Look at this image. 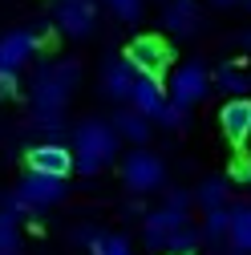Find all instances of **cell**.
<instances>
[{
  "instance_id": "cell-1",
  "label": "cell",
  "mask_w": 251,
  "mask_h": 255,
  "mask_svg": "<svg viewBox=\"0 0 251 255\" xmlns=\"http://www.w3.org/2000/svg\"><path fill=\"white\" fill-rule=\"evenodd\" d=\"M81 65L77 61H49L33 77V118L45 130H61V114H65L73 89H77Z\"/></svg>"
},
{
  "instance_id": "cell-2",
  "label": "cell",
  "mask_w": 251,
  "mask_h": 255,
  "mask_svg": "<svg viewBox=\"0 0 251 255\" xmlns=\"http://www.w3.org/2000/svg\"><path fill=\"white\" fill-rule=\"evenodd\" d=\"M122 150V138L114 134V126L102 118H85L73 130V170L81 174H98L102 166H110Z\"/></svg>"
},
{
  "instance_id": "cell-3",
  "label": "cell",
  "mask_w": 251,
  "mask_h": 255,
  "mask_svg": "<svg viewBox=\"0 0 251 255\" xmlns=\"http://www.w3.org/2000/svg\"><path fill=\"white\" fill-rule=\"evenodd\" d=\"M61 199H65V178H45V174H24L20 186L12 190V195H4L0 203V211H8V215H41L49 207H57Z\"/></svg>"
},
{
  "instance_id": "cell-4",
  "label": "cell",
  "mask_w": 251,
  "mask_h": 255,
  "mask_svg": "<svg viewBox=\"0 0 251 255\" xmlns=\"http://www.w3.org/2000/svg\"><path fill=\"white\" fill-rule=\"evenodd\" d=\"M211 93V73L203 61H186V65H178L170 73V85H166V102L178 106V110H191L199 106L203 98Z\"/></svg>"
},
{
  "instance_id": "cell-5",
  "label": "cell",
  "mask_w": 251,
  "mask_h": 255,
  "mask_svg": "<svg viewBox=\"0 0 251 255\" xmlns=\"http://www.w3.org/2000/svg\"><path fill=\"white\" fill-rule=\"evenodd\" d=\"M122 182L134 190V195H150V190H158L166 182V166L158 154H150L146 146H138L134 154H126L122 162Z\"/></svg>"
},
{
  "instance_id": "cell-6",
  "label": "cell",
  "mask_w": 251,
  "mask_h": 255,
  "mask_svg": "<svg viewBox=\"0 0 251 255\" xmlns=\"http://www.w3.org/2000/svg\"><path fill=\"white\" fill-rule=\"evenodd\" d=\"M126 61H130V69L138 77H162L170 69V45L154 33H142L126 45Z\"/></svg>"
},
{
  "instance_id": "cell-7",
  "label": "cell",
  "mask_w": 251,
  "mask_h": 255,
  "mask_svg": "<svg viewBox=\"0 0 251 255\" xmlns=\"http://www.w3.org/2000/svg\"><path fill=\"white\" fill-rule=\"evenodd\" d=\"M53 20H57V28L65 37L81 41V37H89L98 28V8H93V0H57Z\"/></svg>"
},
{
  "instance_id": "cell-8",
  "label": "cell",
  "mask_w": 251,
  "mask_h": 255,
  "mask_svg": "<svg viewBox=\"0 0 251 255\" xmlns=\"http://www.w3.org/2000/svg\"><path fill=\"white\" fill-rule=\"evenodd\" d=\"M41 49V37L37 33H28V28H12V33L0 37V77L4 73H20L28 61H33V53Z\"/></svg>"
},
{
  "instance_id": "cell-9",
  "label": "cell",
  "mask_w": 251,
  "mask_h": 255,
  "mask_svg": "<svg viewBox=\"0 0 251 255\" xmlns=\"http://www.w3.org/2000/svg\"><path fill=\"white\" fill-rule=\"evenodd\" d=\"M28 174H45V178H69L73 174V150L61 142H41L28 150Z\"/></svg>"
},
{
  "instance_id": "cell-10",
  "label": "cell",
  "mask_w": 251,
  "mask_h": 255,
  "mask_svg": "<svg viewBox=\"0 0 251 255\" xmlns=\"http://www.w3.org/2000/svg\"><path fill=\"white\" fill-rule=\"evenodd\" d=\"M178 227H186V211L158 207V211H150V215L142 219V239H146V247H150V251H162V243H166Z\"/></svg>"
},
{
  "instance_id": "cell-11",
  "label": "cell",
  "mask_w": 251,
  "mask_h": 255,
  "mask_svg": "<svg viewBox=\"0 0 251 255\" xmlns=\"http://www.w3.org/2000/svg\"><path fill=\"white\" fill-rule=\"evenodd\" d=\"M219 126H223V138L231 146H243L251 138V98H231L219 110Z\"/></svg>"
},
{
  "instance_id": "cell-12",
  "label": "cell",
  "mask_w": 251,
  "mask_h": 255,
  "mask_svg": "<svg viewBox=\"0 0 251 255\" xmlns=\"http://www.w3.org/2000/svg\"><path fill=\"white\" fill-rule=\"evenodd\" d=\"M73 243L85 247L89 255H134V247H130L126 235H114V231H102V227H77Z\"/></svg>"
},
{
  "instance_id": "cell-13",
  "label": "cell",
  "mask_w": 251,
  "mask_h": 255,
  "mask_svg": "<svg viewBox=\"0 0 251 255\" xmlns=\"http://www.w3.org/2000/svg\"><path fill=\"white\" fill-rule=\"evenodd\" d=\"M162 106H166V89H162V77H134V89H130V110L154 122Z\"/></svg>"
},
{
  "instance_id": "cell-14",
  "label": "cell",
  "mask_w": 251,
  "mask_h": 255,
  "mask_svg": "<svg viewBox=\"0 0 251 255\" xmlns=\"http://www.w3.org/2000/svg\"><path fill=\"white\" fill-rule=\"evenodd\" d=\"M134 69H130V61L126 57H110L106 65H102V89H106V98L114 102H130V89H134Z\"/></svg>"
},
{
  "instance_id": "cell-15",
  "label": "cell",
  "mask_w": 251,
  "mask_h": 255,
  "mask_svg": "<svg viewBox=\"0 0 251 255\" xmlns=\"http://www.w3.org/2000/svg\"><path fill=\"white\" fill-rule=\"evenodd\" d=\"M162 24H166V33H174V37H195L199 33V4L195 0H166Z\"/></svg>"
},
{
  "instance_id": "cell-16",
  "label": "cell",
  "mask_w": 251,
  "mask_h": 255,
  "mask_svg": "<svg viewBox=\"0 0 251 255\" xmlns=\"http://www.w3.org/2000/svg\"><path fill=\"white\" fill-rule=\"evenodd\" d=\"M110 126H114L118 138L134 142V146H146V142H150V118H142V114H134V110H118Z\"/></svg>"
},
{
  "instance_id": "cell-17",
  "label": "cell",
  "mask_w": 251,
  "mask_h": 255,
  "mask_svg": "<svg viewBox=\"0 0 251 255\" xmlns=\"http://www.w3.org/2000/svg\"><path fill=\"white\" fill-rule=\"evenodd\" d=\"M227 190H231V182H227V178L211 174V178H203V182H199L195 203H199L203 211H223V207H227Z\"/></svg>"
},
{
  "instance_id": "cell-18",
  "label": "cell",
  "mask_w": 251,
  "mask_h": 255,
  "mask_svg": "<svg viewBox=\"0 0 251 255\" xmlns=\"http://www.w3.org/2000/svg\"><path fill=\"white\" fill-rule=\"evenodd\" d=\"M227 243L239 255H251V207H235L227 223Z\"/></svg>"
},
{
  "instance_id": "cell-19",
  "label": "cell",
  "mask_w": 251,
  "mask_h": 255,
  "mask_svg": "<svg viewBox=\"0 0 251 255\" xmlns=\"http://www.w3.org/2000/svg\"><path fill=\"white\" fill-rule=\"evenodd\" d=\"M215 85L227 89L231 98H247V93H251V73H243V69H235V65H223L219 77H215Z\"/></svg>"
},
{
  "instance_id": "cell-20",
  "label": "cell",
  "mask_w": 251,
  "mask_h": 255,
  "mask_svg": "<svg viewBox=\"0 0 251 255\" xmlns=\"http://www.w3.org/2000/svg\"><path fill=\"white\" fill-rule=\"evenodd\" d=\"M199 243H203V235L191 227V223H186V227H178V231L162 243V251H166V255H195V247H199Z\"/></svg>"
},
{
  "instance_id": "cell-21",
  "label": "cell",
  "mask_w": 251,
  "mask_h": 255,
  "mask_svg": "<svg viewBox=\"0 0 251 255\" xmlns=\"http://www.w3.org/2000/svg\"><path fill=\"white\" fill-rule=\"evenodd\" d=\"M227 223H231V211L223 207V211H207V219H203V239L211 243V247H219V243H223L227 239Z\"/></svg>"
},
{
  "instance_id": "cell-22",
  "label": "cell",
  "mask_w": 251,
  "mask_h": 255,
  "mask_svg": "<svg viewBox=\"0 0 251 255\" xmlns=\"http://www.w3.org/2000/svg\"><path fill=\"white\" fill-rule=\"evenodd\" d=\"M0 251H20V223L8 211H0Z\"/></svg>"
},
{
  "instance_id": "cell-23",
  "label": "cell",
  "mask_w": 251,
  "mask_h": 255,
  "mask_svg": "<svg viewBox=\"0 0 251 255\" xmlns=\"http://www.w3.org/2000/svg\"><path fill=\"white\" fill-rule=\"evenodd\" d=\"M106 4H110V8H114V16H118V20H126V24L142 16V0H106Z\"/></svg>"
},
{
  "instance_id": "cell-24",
  "label": "cell",
  "mask_w": 251,
  "mask_h": 255,
  "mask_svg": "<svg viewBox=\"0 0 251 255\" xmlns=\"http://www.w3.org/2000/svg\"><path fill=\"white\" fill-rule=\"evenodd\" d=\"M154 122H158V126H166V130H182V126H186V110H178V106H162L158 110V118H154Z\"/></svg>"
},
{
  "instance_id": "cell-25",
  "label": "cell",
  "mask_w": 251,
  "mask_h": 255,
  "mask_svg": "<svg viewBox=\"0 0 251 255\" xmlns=\"http://www.w3.org/2000/svg\"><path fill=\"white\" fill-rule=\"evenodd\" d=\"M191 203H195V195H191V190H170L162 207H174V211H191Z\"/></svg>"
},
{
  "instance_id": "cell-26",
  "label": "cell",
  "mask_w": 251,
  "mask_h": 255,
  "mask_svg": "<svg viewBox=\"0 0 251 255\" xmlns=\"http://www.w3.org/2000/svg\"><path fill=\"white\" fill-rule=\"evenodd\" d=\"M231 182H251V158H235L231 162Z\"/></svg>"
},
{
  "instance_id": "cell-27",
  "label": "cell",
  "mask_w": 251,
  "mask_h": 255,
  "mask_svg": "<svg viewBox=\"0 0 251 255\" xmlns=\"http://www.w3.org/2000/svg\"><path fill=\"white\" fill-rule=\"evenodd\" d=\"M16 89H20V81H16L12 73H4V77H0V98H16Z\"/></svg>"
},
{
  "instance_id": "cell-28",
  "label": "cell",
  "mask_w": 251,
  "mask_h": 255,
  "mask_svg": "<svg viewBox=\"0 0 251 255\" xmlns=\"http://www.w3.org/2000/svg\"><path fill=\"white\" fill-rule=\"evenodd\" d=\"M211 4H219V8H235V4H243V0H211Z\"/></svg>"
},
{
  "instance_id": "cell-29",
  "label": "cell",
  "mask_w": 251,
  "mask_h": 255,
  "mask_svg": "<svg viewBox=\"0 0 251 255\" xmlns=\"http://www.w3.org/2000/svg\"><path fill=\"white\" fill-rule=\"evenodd\" d=\"M239 45H243V49H251V33H243V37H239Z\"/></svg>"
},
{
  "instance_id": "cell-30",
  "label": "cell",
  "mask_w": 251,
  "mask_h": 255,
  "mask_svg": "<svg viewBox=\"0 0 251 255\" xmlns=\"http://www.w3.org/2000/svg\"><path fill=\"white\" fill-rule=\"evenodd\" d=\"M243 8H247V12H251V0H243Z\"/></svg>"
},
{
  "instance_id": "cell-31",
  "label": "cell",
  "mask_w": 251,
  "mask_h": 255,
  "mask_svg": "<svg viewBox=\"0 0 251 255\" xmlns=\"http://www.w3.org/2000/svg\"><path fill=\"white\" fill-rule=\"evenodd\" d=\"M0 255H20V251H0Z\"/></svg>"
},
{
  "instance_id": "cell-32",
  "label": "cell",
  "mask_w": 251,
  "mask_h": 255,
  "mask_svg": "<svg viewBox=\"0 0 251 255\" xmlns=\"http://www.w3.org/2000/svg\"><path fill=\"white\" fill-rule=\"evenodd\" d=\"M247 186H251V182H247Z\"/></svg>"
},
{
  "instance_id": "cell-33",
  "label": "cell",
  "mask_w": 251,
  "mask_h": 255,
  "mask_svg": "<svg viewBox=\"0 0 251 255\" xmlns=\"http://www.w3.org/2000/svg\"><path fill=\"white\" fill-rule=\"evenodd\" d=\"M235 255H239V251H235Z\"/></svg>"
}]
</instances>
